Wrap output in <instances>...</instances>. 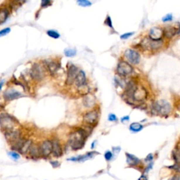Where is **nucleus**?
<instances>
[{
  "label": "nucleus",
  "mask_w": 180,
  "mask_h": 180,
  "mask_svg": "<svg viewBox=\"0 0 180 180\" xmlns=\"http://www.w3.org/2000/svg\"><path fill=\"white\" fill-rule=\"evenodd\" d=\"M78 4L83 7H88V6H92V2L89 0H78L77 1Z\"/></svg>",
  "instance_id": "nucleus-27"
},
{
  "label": "nucleus",
  "mask_w": 180,
  "mask_h": 180,
  "mask_svg": "<svg viewBox=\"0 0 180 180\" xmlns=\"http://www.w3.org/2000/svg\"><path fill=\"white\" fill-rule=\"evenodd\" d=\"M124 56L126 59V61L132 65H138L140 62V54L136 50L127 49L124 53Z\"/></svg>",
  "instance_id": "nucleus-7"
},
{
  "label": "nucleus",
  "mask_w": 180,
  "mask_h": 180,
  "mask_svg": "<svg viewBox=\"0 0 180 180\" xmlns=\"http://www.w3.org/2000/svg\"><path fill=\"white\" fill-rule=\"evenodd\" d=\"M77 54L76 49H66L64 50V54L67 57H73Z\"/></svg>",
  "instance_id": "nucleus-25"
},
{
  "label": "nucleus",
  "mask_w": 180,
  "mask_h": 180,
  "mask_svg": "<svg viewBox=\"0 0 180 180\" xmlns=\"http://www.w3.org/2000/svg\"><path fill=\"white\" fill-rule=\"evenodd\" d=\"M141 180H142V179H141ZM144 180H147V179H144Z\"/></svg>",
  "instance_id": "nucleus-40"
},
{
  "label": "nucleus",
  "mask_w": 180,
  "mask_h": 180,
  "mask_svg": "<svg viewBox=\"0 0 180 180\" xmlns=\"http://www.w3.org/2000/svg\"><path fill=\"white\" fill-rule=\"evenodd\" d=\"M44 66L45 68L47 70V71L49 72L50 74L54 75L59 71V68H60V64L54 60L46 61Z\"/></svg>",
  "instance_id": "nucleus-12"
},
{
  "label": "nucleus",
  "mask_w": 180,
  "mask_h": 180,
  "mask_svg": "<svg viewBox=\"0 0 180 180\" xmlns=\"http://www.w3.org/2000/svg\"><path fill=\"white\" fill-rule=\"evenodd\" d=\"M179 176H173V177L170 180H179Z\"/></svg>",
  "instance_id": "nucleus-38"
},
{
  "label": "nucleus",
  "mask_w": 180,
  "mask_h": 180,
  "mask_svg": "<svg viewBox=\"0 0 180 180\" xmlns=\"http://www.w3.org/2000/svg\"><path fill=\"white\" fill-rule=\"evenodd\" d=\"M98 120H99V113L97 110H92L84 115L83 121L89 126L91 125H95V124L97 123Z\"/></svg>",
  "instance_id": "nucleus-8"
},
{
  "label": "nucleus",
  "mask_w": 180,
  "mask_h": 180,
  "mask_svg": "<svg viewBox=\"0 0 180 180\" xmlns=\"http://www.w3.org/2000/svg\"><path fill=\"white\" fill-rule=\"evenodd\" d=\"M52 4V0H41V8H47Z\"/></svg>",
  "instance_id": "nucleus-28"
},
{
  "label": "nucleus",
  "mask_w": 180,
  "mask_h": 180,
  "mask_svg": "<svg viewBox=\"0 0 180 180\" xmlns=\"http://www.w3.org/2000/svg\"><path fill=\"white\" fill-rule=\"evenodd\" d=\"M32 143V141L31 140H26L25 141V143L23 144V145L21 148L20 149V151L18 152H20L21 154H26V153H28V151L30 146Z\"/></svg>",
  "instance_id": "nucleus-21"
},
{
  "label": "nucleus",
  "mask_w": 180,
  "mask_h": 180,
  "mask_svg": "<svg viewBox=\"0 0 180 180\" xmlns=\"http://www.w3.org/2000/svg\"><path fill=\"white\" fill-rule=\"evenodd\" d=\"M142 129H143V125H141L140 123H132L130 126V130L134 132H139V131H141Z\"/></svg>",
  "instance_id": "nucleus-22"
},
{
  "label": "nucleus",
  "mask_w": 180,
  "mask_h": 180,
  "mask_svg": "<svg viewBox=\"0 0 180 180\" xmlns=\"http://www.w3.org/2000/svg\"><path fill=\"white\" fill-rule=\"evenodd\" d=\"M113 158V153L111 151H106L105 153V158L106 160H110Z\"/></svg>",
  "instance_id": "nucleus-34"
},
{
  "label": "nucleus",
  "mask_w": 180,
  "mask_h": 180,
  "mask_svg": "<svg viewBox=\"0 0 180 180\" xmlns=\"http://www.w3.org/2000/svg\"><path fill=\"white\" fill-rule=\"evenodd\" d=\"M9 12L7 8H4L0 9V23L5 22L8 17Z\"/></svg>",
  "instance_id": "nucleus-20"
},
{
  "label": "nucleus",
  "mask_w": 180,
  "mask_h": 180,
  "mask_svg": "<svg viewBox=\"0 0 180 180\" xmlns=\"http://www.w3.org/2000/svg\"><path fill=\"white\" fill-rule=\"evenodd\" d=\"M3 85H4V81H1L0 82V91L1 90V88H2Z\"/></svg>",
  "instance_id": "nucleus-39"
},
{
  "label": "nucleus",
  "mask_w": 180,
  "mask_h": 180,
  "mask_svg": "<svg viewBox=\"0 0 180 180\" xmlns=\"http://www.w3.org/2000/svg\"><path fill=\"white\" fill-rule=\"evenodd\" d=\"M146 96H147V92L146 89L144 87L137 86L132 95V100L137 102H141L146 99Z\"/></svg>",
  "instance_id": "nucleus-11"
},
{
  "label": "nucleus",
  "mask_w": 180,
  "mask_h": 180,
  "mask_svg": "<svg viewBox=\"0 0 180 180\" xmlns=\"http://www.w3.org/2000/svg\"><path fill=\"white\" fill-rule=\"evenodd\" d=\"M134 34V32L125 33V34L122 35L120 36V39H121V40H127V39H128V38L131 37Z\"/></svg>",
  "instance_id": "nucleus-31"
},
{
  "label": "nucleus",
  "mask_w": 180,
  "mask_h": 180,
  "mask_svg": "<svg viewBox=\"0 0 180 180\" xmlns=\"http://www.w3.org/2000/svg\"><path fill=\"white\" fill-rule=\"evenodd\" d=\"M173 19V16L172 14H171V13H168V14H167L165 16L163 17V18H162V22H169V21H172Z\"/></svg>",
  "instance_id": "nucleus-30"
},
{
  "label": "nucleus",
  "mask_w": 180,
  "mask_h": 180,
  "mask_svg": "<svg viewBox=\"0 0 180 180\" xmlns=\"http://www.w3.org/2000/svg\"><path fill=\"white\" fill-rule=\"evenodd\" d=\"M117 73L120 77H127L133 73V68L126 61H120L118 64L116 68Z\"/></svg>",
  "instance_id": "nucleus-4"
},
{
  "label": "nucleus",
  "mask_w": 180,
  "mask_h": 180,
  "mask_svg": "<svg viewBox=\"0 0 180 180\" xmlns=\"http://www.w3.org/2000/svg\"><path fill=\"white\" fill-rule=\"evenodd\" d=\"M94 103H95L94 99H92V97H87L85 99V100H84V105H85V106H87V108L92 107L94 104Z\"/></svg>",
  "instance_id": "nucleus-24"
},
{
  "label": "nucleus",
  "mask_w": 180,
  "mask_h": 180,
  "mask_svg": "<svg viewBox=\"0 0 180 180\" xmlns=\"http://www.w3.org/2000/svg\"><path fill=\"white\" fill-rule=\"evenodd\" d=\"M47 34L49 37L53 38V39H59L61 36L60 34L54 30H49L47 31Z\"/></svg>",
  "instance_id": "nucleus-23"
},
{
  "label": "nucleus",
  "mask_w": 180,
  "mask_h": 180,
  "mask_svg": "<svg viewBox=\"0 0 180 180\" xmlns=\"http://www.w3.org/2000/svg\"><path fill=\"white\" fill-rule=\"evenodd\" d=\"M10 32H11V28H6L1 30H0V37L6 35Z\"/></svg>",
  "instance_id": "nucleus-29"
},
{
  "label": "nucleus",
  "mask_w": 180,
  "mask_h": 180,
  "mask_svg": "<svg viewBox=\"0 0 180 180\" xmlns=\"http://www.w3.org/2000/svg\"><path fill=\"white\" fill-rule=\"evenodd\" d=\"M8 155L12 160H15V161H16V160H18L20 158V155L17 151H10L8 153Z\"/></svg>",
  "instance_id": "nucleus-26"
},
{
  "label": "nucleus",
  "mask_w": 180,
  "mask_h": 180,
  "mask_svg": "<svg viewBox=\"0 0 180 180\" xmlns=\"http://www.w3.org/2000/svg\"><path fill=\"white\" fill-rule=\"evenodd\" d=\"M26 1H27V0H16V2L19 4H24V3H25Z\"/></svg>",
  "instance_id": "nucleus-36"
},
{
  "label": "nucleus",
  "mask_w": 180,
  "mask_h": 180,
  "mask_svg": "<svg viewBox=\"0 0 180 180\" xmlns=\"http://www.w3.org/2000/svg\"><path fill=\"white\" fill-rule=\"evenodd\" d=\"M79 70L78 67L74 64H71L68 66L67 70V77H66V84L68 85H72L74 83L77 75H78Z\"/></svg>",
  "instance_id": "nucleus-9"
},
{
  "label": "nucleus",
  "mask_w": 180,
  "mask_h": 180,
  "mask_svg": "<svg viewBox=\"0 0 180 180\" xmlns=\"http://www.w3.org/2000/svg\"><path fill=\"white\" fill-rule=\"evenodd\" d=\"M18 121L7 113L0 114V128L3 132H8L15 129Z\"/></svg>",
  "instance_id": "nucleus-2"
},
{
  "label": "nucleus",
  "mask_w": 180,
  "mask_h": 180,
  "mask_svg": "<svg viewBox=\"0 0 180 180\" xmlns=\"http://www.w3.org/2000/svg\"><path fill=\"white\" fill-rule=\"evenodd\" d=\"M104 24L108 26V27H110L111 28H113V25H112V21H111V17L109 16H108L107 17H106V20H105Z\"/></svg>",
  "instance_id": "nucleus-32"
},
{
  "label": "nucleus",
  "mask_w": 180,
  "mask_h": 180,
  "mask_svg": "<svg viewBox=\"0 0 180 180\" xmlns=\"http://www.w3.org/2000/svg\"><path fill=\"white\" fill-rule=\"evenodd\" d=\"M52 153L54 155V156L56 157V158H59L63 154V150L61 145L60 142L57 139H54L52 141Z\"/></svg>",
  "instance_id": "nucleus-15"
},
{
  "label": "nucleus",
  "mask_w": 180,
  "mask_h": 180,
  "mask_svg": "<svg viewBox=\"0 0 180 180\" xmlns=\"http://www.w3.org/2000/svg\"><path fill=\"white\" fill-rule=\"evenodd\" d=\"M75 85L77 87L80 88V87H83L86 85L87 83V78H86V74L83 71H79L78 75H77L76 79L74 81Z\"/></svg>",
  "instance_id": "nucleus-14"
},
{
  "label": "nucleus",
  "mask_w": 180,
  "mask_h": 180,
  "mask_svg": "<svg viewBox=\"0 0 180 180\" xmlns=\"http://www.w3.org/2000/svg\"><path fill=\"white\" fill-rule=\"evenodd\" d=\"M22 97V93L15 90H13V89L6 90L4 93V98L6 101H13Z\"/></svg>",
  "instance_id": "nucleus-13"
},
{
  "label": "nucleus",
  "mask_w": 180,
  "mask_h": 180,
  "mask_svg": "<svg viewBox=\"0 0 180 180\" xmlns=\"http://www.w3.org/2000/svg\"><path fill=\"white\" fill-rule=\"evenodd\" d=\"M88 136L86 130L78 129L70 134L69 144L73 150H78L84 146L86 138Z\"/></svg>",
  "instance_id": "nucleus-1"
},
{
  "label": "nucleus",
  "mask_w": 180,
  "mask_h": 180,
  "mask_svg": "<svg viewBox=\"0 0 180 180\" xmlns=\"http://www.w3.org/2000/svg\"><path fill=\"white\" fill-rule=\"evenodd\" d=\"M129 120H130V117L125 116V117H123V118H121V122H122V123H125V121H128Z\"/></svg>",
  "instance_id": "nucleus-35"
},
{
  "label": "nucleus",
  "mask_w": 180,
  "mask_h": 180,
  "mask_svg": "<svg viewBox=\"0 0 180 180\" xmlns=\"http://www.w3.org/2000/svg\"><path fill=\"white\" fill-rule=\"evenodd\" d=\"M152 159H153V155L149 154L147 156V158L146 159V160H152Z\"/></svg>",
  "instance_id": "nucleus-37"
},
{
  "label": "nucleus",
  "mask_w": 180,
  "mask_h": 180,
  "mask_svg": "<svg viewBox=\"0 0 180 180\" xmlns=\"http://www.w3.org/2000/svg\"><path fill=\"white\" fill-rule=\"evenodd\" d=\"M179 32V29H175L174 28H167L163 30V36H165L167 38L172 37L175 35L176 34Z\"/></svg>",
  "instance_id": "nucleus-18"
},
{
  "label": "nucleus",
  "mask_w": 180,
  "mask_h": 180,
  "mask_svg": "<svg viewBox=\"0 0 180 180\" xmlns=\"http://www.w3.org/2000/svg\"><path fill=\"white\" fill-rule=\"evenodd\" d=\"M141 45L144 48L147 49H151L153 51L158 50L163 47V40H153L150 39L149 37L145 38L141 42Z\"/></svg>",
  "instance_id": "nucleus-6"
},
{
  "label": "nucleus",
  "mask_w": 180,
  "mask_h": 180,
  "mask_svg": "<svg viewBox=\"0 0 180 180\" xmlns=\"http://www.w3.org/2000/svg\"><path fill=\"white\" fill-rule=\"evenodd\" d=\"M163 37V30L158 27H154L151 28L149 31V37L150 39L153 40H162Z\"/></svg>",
  "instance_id": "nucleus-16"
},
{
  "label": "nucleus",
  "mask_w": 180,
  "mask_h": 180,
  "mask_svg": "<svg viewBox=\"0 0 180 180\" xmlns=\"http://www.w3.org/2000/svg\"><path fill=\"white\" fill-rule=\"evenodd\" d=\"M108 120L111 122H115L118 120V118H117L116 115H115V114L111 113V114H109V115H108Z\"/></svg>",
  "instance_id": "nucleus-33"
},
{
  "label": "nucleus",
  "mask_w": 180,
  "mask_h": 180,
  "mask_svg": "<svg viewBox=\"0 0 180 180\" xmlns=\"http://www.w3.org/2000/svg\"><path fill=\"white\" fill-rule=\"evenodd\" d=\"M126 155H127V162L129 165H135L140 162L139 159H138L137 157L134 156V155L129 154V153H126Z\"/></svg>",
  "instance_id": "nucleus-19"
},
{
  "label": "nucleus",
  "mask_w": 180,
  "mask_h": 180,
  "mask_svg": "<svg viewBox=\"0 0 180 180\" xmlns=\"http://www.w3.org/2000/svg\"><path fill=\"white\" fill-rule=\"evenodd\" d=\"M153 110L159 115H167L171 112L170 104L165 100H160L156 101L153 106Z\"/></svg>",
  "instance_id": "nucleus-3"
},
{
  "label": "nucleus",
  "mask_w": 180,
  "mask_h": 180,
  "mask_svg": "<svg viewBox=\"0 0 180 180\" xmlns=\"http://www.w3.org/2000/svg\"><path fill=\"white\" fill-rule=\"evenodd\" d=\"M46 68L39 64H33L30 70V76L35 81H41L45 76Z\"/></svg>",
  "instance_id": "nucleus-5"
},
{
  "label": "nucleus",
  "mask_w": 180,
  "mask_h": 180,
  "mask_svg": "<svg viewBox=\"0 0 180 180\" xmlns=\"http://www.w3.org/2000/svg\"><path fill=\"white\" fill-rule=\"evenodd\" d=\"M40 146V155L42 157L44 158H47L52 153V141L49 140H45L43 141L39 145Z\"/></svg>",
  "instance_id": "nucleus-10"
},
{
  "label": "nucleus",
  "mask_w": 180,
  "mask_h": 180,
  "mask_svg": "<svg viewBox=\"0 0 180 180\" xmlns=\"http://www.w3.org/2000/svg\"><path fill=\"white\" fill-rule=\"evenodd\" d=\"M30 156L33 159H37L39 158L41 155H40V146L37 144L35 143H32L30 146V148L28 151Z\"/></svg>",
  "instance_id": "nucleus-17"
}]
</instances>
